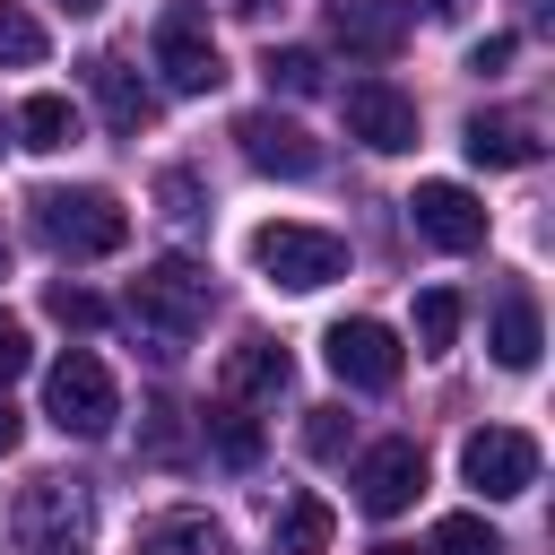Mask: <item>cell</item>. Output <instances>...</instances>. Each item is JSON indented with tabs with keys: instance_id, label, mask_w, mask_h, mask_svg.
Returning <instances> with one entry per match:
<instances>
[{
	"instance_id": "9",
	"label": "cell",
	"mask_w": 555,
	"mask_h": 555,
	"mask_svg": "<svg viewBox=\"0 0 555 555\" xmlns=\"http://www.w3.org/2000/svg\"><path fill=\"white\" fill-rule=\"evenodd\" d=\"M347 139H364L373 156H399V147H416V104L390 78H356L347 87Z\"/></svg>"
},
{
	"instance_id": "1",
	"label": "cell",
	"mask_w": 555,
	"mask_h": 555,
	"mask_svg": "<svg viewBox=\"0 0 555 555\" xmlns=\"http://www.w3.org/2000/svg\"><path fill=\"white\" fill-rule=\"evenodd\" d=\"M130 321L156 338V356H173L199 321H208V269L199 260H156L130 278Z\"/></svg>"
},
{
	"instance_id": "16",
	"label": "cell",
	"mask_w": 555,
	"mask_h": 555,
	"mask_svg": "<svg viewBox=\"0 0 555 555\" xmlns=\"http://www.w3.org/2000/svg\"><path fill=\"white\" fill-rule=\"evenodd\" d=\"M130 555H234V546H225V529H217L208 512H165V520L139 529Z\"/></svg>"
},
{
	"instance_id": "33",
	"label": "cell",
	"mask_w": 555,
	"mask_h": 555,
	"mask_svg": "<svg viewBox=\"0 0 555 555\" xmlns=\"http://www.w3.org/2000/svg\"><path fill=\"white\" fill-rule=\"evenodd\" d=\"M225 9H234V17H260V9H269V0H225Z\"/></svg>"
},
{
	"instance_id": "22",
	"label": "cell",
	"mask_w": 555,
	"mask_h": 555,
	"mask_svg": "<svg viewBox=\"0 0 555 555\" xmlns=\"http://www.w3.org/2000/svg\"><path fill=\"white\" fill-rule=\"evenodd\" d=\"M208 442H217V460H234V468H251V460H260V425H251L234 399L208 416Z\"/></svg>"
},
{
	"instance_id": "31",
	"label": "cell",
	"mask_w": 555,
	"mask_h": 555,
	"mask_svg": "<svg viewBox=\"0 0 555 555\" xmlns=\"http://www.w3.org/2000/svg\"><path fill=\"white\" fill-rule=\"evenodd\" d=\"M17 434H26V425H17V408L0 399V451H17Z\"/></svg>"
},
{
	"instance_id": "13",
	"label": "cell",
	"mask_w": 555,
	"mask_h": 555,
	"mask_svg": "<svg viewBox=\"0 0 555 555\" xmlns=\"http://www.w3.org/2000/svg\"><path fill=\"white\" fill-rule=\"evenodd\" d=\"M87 87H95V104H104L113 130H147V121H156V87H147L121 52H95V61H87Z\"/></svg>"
},
{
	"instance_id": "12",
	"label": "cell",
	"mask_w": 555,
	"mask_h": 555,
	"mask_svg": "<svg viewBox=\"0 0 555 555\" xmlns=\"http://www.w3.org/2000/svg\"><path fill=\"white\" fill-rule=\"evenodd\" d=\"M156 69H165V87H173V95H208V87L225 78L217 43H208L191 17H165V26H156Z\"/></svg>"
},
{
	"instance_id": "4",
	"label": "cell",
	"mask_w": 555,
	"mask_h": 555,
	"mask_svg": "<svg viewBox=\"0 0 555 555\" xmlns=\"http://www.w3.org/2000/svg\"><path fill=\"white\" fill-rule=\"evenodd\" d=\"M251 269L269 278V286H286V295H312V286H330V278H347V243L338 234H321V225H260L251 234Z\"/></svg>"
},
{
	"instance_id": "24",
	"label": "cell",
	"mask_w": 555,
	"mask_h": 555,
	"mask_svg": "<svg viewBox=\"0 0 555 555\" xmlns=\"http://www.w3.org/2000/svg\"><path fill=\"white\" fill-rule=\"evenodd\" d=\"M260 69H269V87H278V95H321V52H304V43L269 52Z\"/></svg>"
},
{
	"instance_id": "30",
	"label": "cell",
	"mask_w": 555,
	"mask_h": 555,
	"mask_svg": "<svg viewBox=\"0 0 555 555\" xmlns=\"http://www.w3.org/2000/svg\"><path fill=\"white\" fill-rule=\"evenodd\" d=\"M512 52H520L512 35H486V43L468 52V69H477V78H503V69H512Z\"/></svg>"
},
{
	"instance_id": "11",
	"label": "cell",
	"mask_w": 555,
	"mask_h": 555,
	"mask_svg": "<svg viewBox=\"0 0 555 555\" xmlns=\"http://www.w3.org/2000/svg\"><path fill=\"white\" fill-rule=\"evenodd\" d=\"M408 225H416L434 251H477V243H486V208H477L460 182H416V191H408Z\"/></svg>"
},
{
	"instance_id": "28",
	"label": "cell",
	"mask_w": 555,
	"mask_h": 555,
	"mask_svg": "<svg viewBox=\"0 0 555 555\" xmlns=\"http://www.w3.org/2000/svg\"><path fill=\"white\" fill-rule=\"evenodd\" d=\"M338 442H347L338 408H312V425H304V451H312V460H338Z\"/></svg>"
},
{
	"instance_id": "29",
	"label": "cell",
	"mask_w": 555,
	"mask_h": 555,
	"mask_svg": "<svg viewBox=\"0 0 555 555\" xmlns=\"http://www.w3.org/2000/svg\"><path fill=\"white\" fill-rule=\"evenodd\" d=\"M26 356H35V347H26V330H17L9 312H0V390H9L17 373H26Z\"/></svg>"
},
{
	"instance_id": "10",
	"label": "cell",
	"mask_w": 555,
	"mask_h": 555,
	"mask_svg": "<svg viewBox=\"0 0 555 555\" xmlns=\"http://www.w3.org/2000/svg\"><path fill=\"white\" fill-rule=\"evenodd\" d=\"M234 147H243V165L286 173V182H304V173L321 165V139H312L304 121H286V113H243V121H234Z\"/></svg>"
},
{
	"instance_id": "32",
	"label": "cell",
	"mask_w": 555,
	"mask_h": 555,
	"mask_svg": "<svg viewBox=\"0 0 555 555\" xmlns=\"http://www.w3.org/2000/svg\"><path fill=\"white\" fill-rule=\"evenodd\" d=\"M425 17H468V0H425Z\"/></svg>"
},
{
	"instance_id": "6",
	"label": "cell",
	"mask_w": 555,
	"mask_h": 555,
	"mask_svg": "<svg viewBox=\"0 0 555 555\" xmlns=\"http://www.w3.org/2000/svg\"><path fill=\"white\" fill-rule=\"evenodd\" d=\"M460 477H468L486 503L529 494V486H538V434H520V425H486V434H468V442H460Z\"/></svg>"
},
{
	"instance_id": "18",
	"label": "cell",
	"mask_w": 555,
	"mask_h": 555,
	"mask_svg": "<svg viewBox=\"0 0 555 555\" xmlns=\"http://www.w3.org/2000/svg\"><path fill=\"white\" fill-rule=\"evenodd\" d=\"M330 26H338V43H356V52H373V61L399 43V9H390V0H338Z\"/></svg>"
},
{
	"instance_id": "7",
	"label": "cell",
	"mask_w": 555,
	"mask_h": 555,
	"mask_svg": "<svg viewBox=\"0 0 555 555\" xmlns=\"http://www.w3.org/2000/svg\"><path fill=\"white\" fill-rule=\"evenodd\" d=\"M321 356H330V373L347 382V390H390L399 382V338L382 330V321H330V338H321Z\"/></svg>"
},
{
	"instance_id": "21",
	"label": "cell",
	"mask_w": 555,
	"mask_h": 555,
	"mask_svg": "<svg viewBox=\"0 0 555 555\" xmlns=\"http://www.w3.org/2000/svg\"><path fill=\"white\" fill-rule=\"evenodd\" d=\"M451 338H460V295H451V286H425V295H416V347L442 356Z\"/></svg>"
},
{
	"instance_id": "23",
	"label": "cell",
	"mask_w": 555,
	"mask_h": 555,
	"mask_svg": "<svg viewBox=\"0 0 555 555\" xmlns=\"http://www.w3.org/2000/svg\"><path fill=\"white\" fill-rule=\"evenodd\" d=\"M35 61H43V26L17 0H0V69H35Z\"/></svg>"
},
{
	"instance_id": "27",
	"label": "cell",
	"mask_w": 555,
	"mask_h": 555,
	"mask_svg": "<svg viewBox=\"0 0 555 555\" xmlns=\"http://www.w3.org/2000/svg\"><path fill=\"white\" fill-rule=\"evenodd\" d=\"M43 304H52V321H61V330H95V321H104V304H95L87 286H52Z\"/></svg>"
},
{
	"instance_id": "3",
	"label": "cell",
	"mask_w": 555,
	"mask_h": 555,
	"mask_svg": "<svg viewBox=\"0 0 555 555\" xmlns=\"http://www.w3.org/2000/svg\"><path fill=\"white\" fill-rule=\"evenodd\" d=\"M9 529H17L26 555H78L87 529H95V494L78 477H35L17 494V512H9Z\"/></svg>"
},
{
	"instance_id": "14",
	"label": "cell",
	"mask_w": 555,
	"mask_h": 555,
	"mask_svg": "<svg viewBox=\"0 0 555 555\" xmlns=\"http://www.w3.org/2000/svg\"><path fill=\"white\" fill-rule=\"evenodd\" d=\"M486 347H494V364H503V373H529V364H538V347H546V330H538V304H529V295H503V304H494V330H486Z\"/></svg>"
},
{
	"instance_id": "8",
	"label": "cell",
	"mask_w": 555,
	"mask_h": 555,
	"mask_svg": "<svg viewBox=\"0 0 555 555\" xmlns=\"http://www.w3.org/2000/svg\"><path fill=\"white\" fill-rule=\"evenodd\" d=\"M416 494H425V451H416V442H373V451L356 460V503H364L373 520H399Z\"/></svg>"
},
{
	"instance_id": "17",
	"label": "cell",
	"mask_w": 555,
	"mask_h": 555,
	"mask_svg": "<svg viewBox=\"0 0 555 555\" xmlns=\"http://www.w3.org/2000/svg\"><path fill=\"white\" fill-rule=\"evenodd\" d=\"M69 139H78V104H69V95H26V104H17V147L61 156Z\"/></svg>"
},
{
	"instance_id": "20",
	"label": "cell",
	"mask_w": 555,
	"mask_h": 555,
	"mask_svg": "<svg viewBox=\"0 0 555 555\" xmlns=\"http://www.w3.org/2000/svg\"><path fill=\"white\" fill-rule=\"evenodd\" d=\"M330 503L321 494H286V512H278V555H321L330 546Z\"/></svg>"
},
{
	"instance_id": "19",
	"label": "cell",
	"mask_w": 555,
	"mask_h": 555,
	"mask_svg": "<svg viewBox=\"0 0 555 555\" xmlns=\"http://www.w3.org/2000/svg\"><path fill=\"white\" fill-rule=\"evenodd\" d=\"M468 156H477V165H529V156H538V130L512 121V113H477V121H468Z\"/></svg>"
},
{
	"instance_id": "25",
	"label": "cell",
	"mask_w": 555,
	"mask_h": 555,
	"mask_svg": "<svg viewBox=\"0 0 555 555\" xmlns=\"http://www.w3.org/2000/svg\"><path fill=\"white\" fill-rule=\"evenodd\" d=\"M434 555H503V538L477 512H451V520H434Z\"/></svg>"
},
{
	"instance_id": "15",
	"label": "cell",
	"mask_w": 555,
	"mask_h": 555,
	"mask_svg": "<svg viewBox=\"0 0 555 555\" xmlns=\"http://www.w3.org/2000/svg\"><path fill=\"white\" fill-rule=\"evenodd\" d=\"M286 382H295V364L269 338H251V347L225 356V399H286Z\"/></svg>"
},
{
	"instance_id": "26",
	"label": "cell",
	"mask_w": 555,
	"mask_h": 555,
	"mask_svg": "<svg viewBox=\"0 0 555 555\" xmlns=\"http://www.w3.org/2000/svg\"><path fill=\"white\" fill-rule=\"evenodd\" d=\"M156 199H165V217H173V225H199V217H208L199 173H165V182H156Z\"/></svg>"
},
{
	"instance_id": "35",
	"label": "cell",
	"mask_w": 555,
	"mask_h": 555,
	"mask_svg": "<svg viewBox=\"0 0 555 555\" xmlns=\"http://www.w3.org/2000/svg\"><path fill=\"white\" fill-rule=\"evenodd\" d=\"M0 139H9V121H0Z\"/></svg>"
},
{
	"instance_id": "2",
	"label": "cell",
	"mask_w": 555,
	"mask_h": 555,
	"mask_svg": "<svg viewBox=\"0 0 555 555\" xmlns=\"http://www.w3.org/2000/svg\"><path fill=\"white\" fill-rule=\"evenodd\" d=\"M35 234L61 251V260H104L130 243V208L113 191H43L35 199Z\"/></svg>"
},
{
	"instance_id": "34",
	"label": "cell",
	"mask_w": 555,
	"mask_h": 555,
	"mask_svg": "<svg viewBox=\"0 0 555 555\" xmlns=\"http://www.w3.org/2000/svg\"><path fill=\"white\" fill-rule=\"evenodd\" d=\"M61 9H69V17H87V9H104V0H61Z\"/></svg>"
},
{
	"instance_id": "5",
	"label": "cell",
	"mask_w": 555,
	"mask_h": 555,
	"mask_svg": "<svg viewBox=\"0 0 555 555\" xmlns=\"http://www.w3.org/2000/svg\"><path fill=\"white\" fill-rule=\"evenodd\" d=\"M43 416H52L61 434H78V442H104L113 416H121V390H113V373H104L87 347H69V356L43 373Z\"/></svg>"
}]
</instances>
